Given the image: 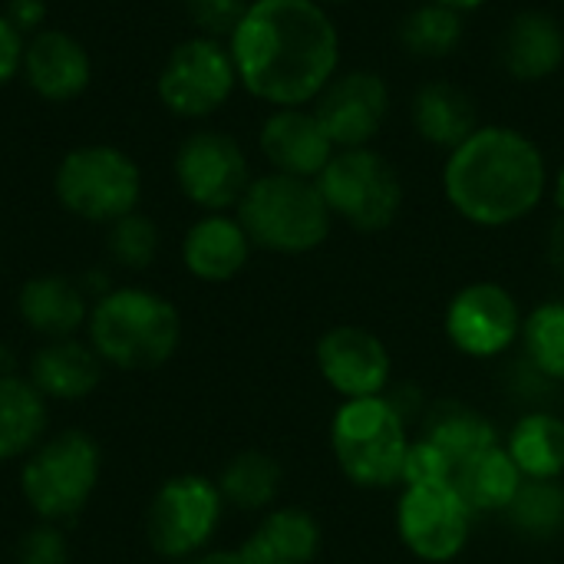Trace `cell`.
I'll return each instance as SVG.
<instances>
[{
  "label": "cell",
  "instance_id": "obj_42",
  "mask_svg": "<svg viewBox=\"0 0 564 564\" xmlns=\"http://www.w3.org/2000/svg\"><path fill=\"white\" fill-rule=\"evenodd\" d=\"M433 3H443V7H449V10H456V13H466V10L482 7L486 0H433Z\"/></svg>",
  "mask_w": 564,
  "mask_h": 564
},
{
  "label": "cell",
  "instance_id": "obj_17",
  "mask_svg": "<svg viewBox=\"0 0 564 564\" xmlns=\"http://www.w3.org/2000/svg\"><path fill=\"white\" fill-rule=\"evenodd\" d=\"M23 76L46 102H69L86 93L93 63L76 36L63 30H40L23 46Z\"/></svg>",
  "mask_w": 564,
  "mask_h": 564
},
{
  "label": "cell",
  "instance_id": "obj_28",
  "mask_svg": "<svg viewBox=\"0 0 564 564\" xmlns=\"http://www.w3.org/2000/svg\"><path fill=\"white\" fill-rule=\"evenodd\" d=\"M284 469L264 449H245L228 459L218 476V492L225 506L238 512H268L281 496Z\"/></svg>",
  "mask_w": 564,
  "mask_h": 564
},
{
  "label": "cell",
  "instance_id": "obj_9",
  "mask_svg": "<svg viewBox=\"0 0 564 564\" xmlns=\"http://www.w3.org/2000/svg\"><path fill=\"white\" fill-rule=\"evenodd\" d=\"M225 509L228 506L218 492V482H212L208 476H172L169 482H162L149 506L145 539L159 558L188 562L208 552V542L215 539Z\"/></svg>",
  "mask_w": 564,
  "mask_h": 564
},
{
  "label": "cell",
  "instance_id": "obj_30",
  "mask_svg": "<svg viewBox=\"0 0 564 564\" xmlns=\"http://www.w3.org/2000/svg\"><path fill=\"white\" fill-rule=\"evenodd\" d=\"M463 40V13L443 7V3H423L400 23V43L406 53L423 59H443L449 56Z\"/></svg>",
  "mask_w": 564,
  "mask_h": 564
},
{
  "label": "cell",
  "instance_id": "obj_32",
  "mask_svg": "<svg viewBox=\"0 0 564 564\" xmlns=\"http://www.w3.org/2000/svg\"><path fill=\"white\" fill-rule=\"evenodd\" d=\"M155 251H159V228L145 215L132 212V215L112 221V228H109V254H112L116 264L142 271V268L152 264Z\"/></svg>",
  "mask_w": 564,
  "mask_h": 564
},
{
  "label": "cell",
  "instance_id": "obj_39",
  "mask_svg": "<svg viewBox=\"0 0 564 564\" xmlns=\"http://www.w3.org/2000/svg\"><path fill=\"white\" fill-rule=\"evenodd\" d=\"M549 264L555 268V274L564 281V215L549 231Z\"/></svg>",
  "mask_w": 564,
  "mask_h": 564
},
{
  "label": "cell",
  "instance_id": "obj_22",
  "mask_svg": "<svg viewBox=\"0 0 564 564\" xmlns=\"http://www.w3.org/2000/svg\"><path fill=\"white\" fill-rule=\"evenodd\" d=\"M420 440H426L430 446H436L449 463H453V473L473 459L476 453L482 449H492L502 443V433L496 430V423L479 413L476 406L469 403H459V400H436L426 406L423 420H420Z\"/></svg>",
  "mask_w": 564,
  "mask_h": 564
},
{
  "label": "cell",
  "instance_id": "obj_5",
  "mask_svg": "<svg viewBox=\"0 0 564 564\" xmlns=\"http://www.w3.org/2000/svg\"><path fill=\"white\" fill-rule=\"evenodd\" d=\"M238 221L251 245L264 251L311 254L327 241L334 215L314 178L271 172L248 185L238 202Z\"/></svg>",
  "mask_w": 564,
  "mask_h": 564
},
{
  "label": "cell",
  "instance_id": "obj_3",
  "mask_svg": "<svg viewBox=\"0 0 564 564\" xmlns=\"http://www.w3.org/2000/svg\"><path fill=\"white\" fill-rule=\"evenodd\" d=\"M86 340L116 370H155L182 344L175 304L149 288H112L89 307Z\"/></svg>",
  "mask_w": 564,
  "mask_h": 564
},
{
  "label": "cell",
  "instance_id": "obj_4",
  "mask_svg": "<svg viewBox=\"0 0 564 564\" xmlns=\"http://www.w3.org/2000/svg\"><path fill=\"white\" fill-rule=\"evenodd\" d=\"M330 453L340 476L367 492L403 486L410 423L390 406L387 397L340 400L330 416Z\"/></svg>",
  "mask_w": 564,
  "mask_h": 564
},
{
  "label": "cell",
  "instance_id": "obj_29",
  "mask_svg": "<svg viewBox=\"0 0 564 564\" xmlns=\"http://www.w3.org/2000/svg\"><path fill=\"white\" fill-rule=\"evenodd\" d=\"M502 519L525 542H558L564 535V479H525Z\"/></svg>",
  "mask_w": 564,
  "mask_h": 564
},
{
  "label": "cell",
  "instance_id": "obj_35",
  "mask_svg": "<svg viewBox=\"0 0 564 564\" xmlns=\"http://www.w3.org/2000/svg\"><path fill=\"white\" fill-rule=\"evenodd\" d=\"M17 564H69V542L59 525L40 522L17 545Z\"/></svg>",
  "mask_w": 564,
  "mask_h": 564
},
{
  "label": "cell",
  "instance_id": "obj_14",
  "mask_svg": "<svg viewBox=\"0 0 564 564\" xmlns=\"http://www.w3.org/2000/svg\"><path fill=\"white\" fill-rule=\"evenodd\" d=\"M314 364L321 380L340 400L383 397L393 380L390 347L380 340V334L357 324H337L324 330L314 347Z\"/></svg>",
  "mask_w": 564,
  "mask_h": 564
},
{
  "label": "cell",
  "instance_id": "obj_43",
  "mask_svg": "<svg viewBox=\"0 0 564 564\" xmlns=\"http://www.w3.org/2000/svg\"><path fill=\"white\" fill-rule=\"evenodd\" d=\"M555 205L562 208V215H564V165H562V172H558V178H555Z\"/></svg>",
  "mask_w": 564,
  "mask_h": 564
},
{
  "label": "cell",
  "instance_id": "obj_36",
  "mask_svg": "<svg viewBox=\"0 0 564 564\" xmlns=\"http://www.w3.org/2000/svg\"><path fill=\"white\" fill-rule=\"evenodd\" d=\"M413 482H453V463L420 436H413L410 453H406V469H403V486H413Z\"/></svg>",
  "mask_w": 564,
  "mask_h": 564
},
{
  "label": "cell",
  "instance_id": "obj_27",
  "mask_svg": "<svg viewBox=\"0 0 564 564\" xmlns=\"http://www.w3.org/2000/svg\"><path fill=\"white\" fill-rule=\"evenodd\" d=\"M413 126L426 142L456 149L479 129V112L466 89L453 83H426L413 99Z\"/></svg>",
  "mask_w": 564,
  "mask_h": 564
},
{
  "label": "cell",
  "instance_id": "obj_19",
  "mask_svg": "<svg viewBox=\"0 0 564 564\" xmlns=\"http://www.w3.org/2000/svg\"><path fill=\"white\" fill-rule=\"evenodd\" d=\"M251 564H314L324 549L321 522L301 506L268 509L238 545Z\"/></svg>",
  "mask_w": 564,
  "mask_h": 564
},
{
  "label": "cell",
  "instance_id": "obj_8",
  "mask_svg": "<svg viewBox=\"0 0 564 564\" xmlns=\"http://www.w3.org/2000/svg\"><path fill=\"white\" fill-rule=\"evenodd\" d=\"M330 215L357 231H383L403 208L400 172L373 149H337L314 178Z\"/></svg>",
  "mask_w": 564,
  "mask_h": 564
},
{
  "label": "cell",
  "instance_id": "obj_10",
  "mask_svg": "<svg viewBox=\"0 0 564 564\" xmlns=\"http://www.w3.org/2000/svg\"><path fill=\"white\" fill-rule=\"evenodd\" d=\"M476 516L453 482H413L397 499V539L426 564L456 562L473 539Z\"/></svg>",
  "mask_w": 564,
  "mask_h": 564
},
{
  "label": "cell",
  "instance_id": "obj_7",
  "mask_svg": "<svg viewBox=\"0 0 564 564\" xmlns=\"http://www.w3.org/2000/svg\"><path fill=\"white\" fill-rule=\"evenodd\" d=\"M53 188L69 215L112 225L135 212L142 175L139 165L116 145H79L63 155Z\"/></svg>",
  "mask_w": 564,
  "mask_h": 564
},
{
  "label": "cell",
  "instance_id": "obj_37",
  "mask_svg": "<svg viewBox=\"0 0 564 564\" xmlns=\"http://www.w3.org/2000/svg\"><path fill=\"white\" fill-rule=\"evenodd\" d=\"M23 33L0 13V86H7L23 69Z\"/></svg>",
  "mask_w": 564,
  "mask_h": 564
},
{
  "label": "cell",
  "instance_id": "obj_24",
  "mask_svg": "<svg viewBox=\"0 0 564 564\" xmlns=\"http://www.w3.org/2000/svg\"><path fill=\"white\" fill-rule=\"evenodd\" d=\"M522 479H564V416L555 410H522L502 436Z\"/></svg>",
  "mask_w": 564,
  "mask_h": 564
},
{
  "label": "cell",
  "instance_id": "obj_26",
  "mask_svg": "<svg viewBox=\"0 0 564 564\" xmlns=\"http://www.w3.org/2000/svg\"><path fill=\"white\" fill-rule=\"evenodd\" d=\"M50 400L20 373L0 377V463L26 459L50 426Z\"/></svg>",
  "mask_w": 564,
  "mask_h": 564
},
{
  "label": "cell",
  "instance_id": "obj_23",
  "mask_svg": "<svg viewBox=\"0 0 564 564\" xmlns=\"http://www.w3.org/2000/svg\"><path fill=\"white\" fill-rule=\"evenodd\" d=\"M564 63V30L562 23L545 10H525L519 13L506 36H502V66L522 79L539 83L558 73Z\"/></svg>",
  "mask_w": 564,
  "mask_h": 564
},
{
  "label": "cell",
  "instance_id": "obj_12",
  "mask_svg": "<svg viewBox=\"0 0 564 564\" xmlns=\"http://www.w3.org/2000/svg\"><path fill=\"white\" fill-rule=\"evenodd\" d=\"M235 83L238 69L231 50L212 36H192L169 53L155 89L169 112L182 119H202L228 102Z\"/></svg>",
  "mask_w": 564,
  "mask_h": 564
},
{
  "label": "cell",
  "instance_id": "obj_1",
  "mask_svg": "<svg viewBox=\"0 0 564 564\" xmlns=\"http://www.w3.org/2000/svg\"><path fill=\"white\" fill-rule=\"evenodd\" d=\"M245 89L278 109L314 102L340 63V36L317 0H254L228 40Z\"/></svg>",
  "mask_w": 564,
  "mask_h": 564
},
{
  "label": "cell",
  "instance_id": "obj_25",
  "mask_svg": "<svg viewBox=\"0 0 564 564\" xmlns=\"http://www.w3.org/2000/svg\"><path fill=\"white\" fill-rule=\"evenodd\" d=\"M522 473L506 453V443L476 453L453 473V486L463 496V502L473 509V516H502L516 492L522 489Z\"/></svg>",
  "mask_w": 564,
  "mask_h": 564
},
{
  "label": "cell",
  "instance_id": "obj_2",
  "mask_svg": "<svg viewBox=\"0 0 564 564\" xmlns=\"http://www.w3.org/2000/svg\"><path fill=\"white\" fill-rule=\"evenodd\" d=\"M549 185L542 149L519 129L479 126L443 169L446 202L479 228H509L529 218Z\"/></svg>",
  "mask_w": 564,
  "mask_h": 564
},
{
  "label": "cell",
  "instance_id": "obj_20",
  "mask_svg": "<svg viewBox=\"0 0 564 564\" xmlns=\"http://www.w3.org/2000/svg\"><path fill=\"white\" fill-rule=\"evenodd\" d=\"M102 367L89 340H46L30 360L26 380L46 400H86L102 383Z\"/></svg>",
  "mask_w": 564,
  "mask_h": 564
},
{
  "label": "cell",
  "instance_id": "obj_41",
  "mask_svg": "<svg viewBox=\"0 0 564 564\" xmlns=\"http://www.w3.org/2000/svg\"><path fill=\"white\" fill-rule=\"evenodd\" d=\"M0 377H17V357L3 344H0Z\"/></svg>",
  "mask_w": 564,
  "mask_h": 564
},
{
  "label": "cell",
  "instance_id": "obj_13",
  "mask_svg": "<svg viewBox=\"0 0 564 564\" xmlns=\"http://www.w3.org/2000/svg\"><path fill=\"white\" fill-rule=\"evenodd\" d=\"M175 178L182 195L212 212H225V208H238L241 195L251 185V172H248V159L241 152V145L225 135V132H192L175 155Z\"/></svg>",
  "mask_w": 564,
  "mask_h": 564
},
{
  "label": "cell",
  "instance_id": "obj_18",
  "mask_svg": "<svg viewBox=\"0 0 564 564\" xmlns=\"http://www.w3.org/2000/svg\"><path fill=\"white\" fill-rule=\"evenodd\" d=\"M251 248L254 245L238 218L225 212H212L188 228L182 241V261L192 278L205 284H225L245 271Z\"/></svg>",
  "mask_w": 564,
  "mask_h": 564
},
{
  "label": "cell",
  "instance_id": "obj_15",
  "mask_svg": "<svg viewBox=\"0 0 564 564\" xmlns=\"http://www.w3.org/2000/svg\"><path fill=\"white\" fill-rule=\"evenodd\" d=\"M390 112V89L370 69H350L334 76L314 99V116L321 119L334 149H364L383 126Z\"/></svg>",
  "mask_w": 564,
  "mask_h": 564
},
{
  "label": "cell",
  "instance_id": "obj_33",
  "mask_svg": "<svg viewBox=\"0 0 564 564\" xmlns=\"http://www.w3.org/2000/svg\"><path fill=\"white\" fill-rule=\"evenodd\" d=\"M506 393L522 403V410H552L549 403L558 393V383L549 380L525 354H519L506 367Z\"/></svg>",
  "mask_w": 564,
  "mask_h": 564
},
{
  "label": "cell",
  "instance_id": "obj_11",
  "mask_svg": "<svg viewBox=\"0 0 564 564\" xmlns=\"http://www.w3.org/2000/svg\"><path fill=\"white\" fill-rule=\"evenodd\" d=\"M522 307L499 281H473L453 294L443 314L446 340L469 360L506 357L522 337Z\"/></svg>",
  "mask_w": 564,
  "mask_h": 564
},
{
  "label": "cell",
  "instance_id": "obj_38",
  "mask_svg": "<svg viewBox=\"0 0 564 564\" xmlns=\"http://www.w3.org/2000/svg\"><path fill=\"white\" fill-rule=\"evenodd\" d=\"M43 17H46V3L43 0H10V7H7V20L20 33L36 30L43 23Z\"/></svg>",
  "mask_w": 564,
  "mask_h": 564
},
{
  "label": "cell",
  "instance_id": "obj_21",
  "mask_svg": "<svg viewBox=\"0 0 564 564\" xmlns=\"http://www.w3.org/2000/svg\"><path fill=\"white\" fill-rule=\"evenodd\" d=\"M89 307L93 304H86L83 288L63 274L30 278L17 297V311H20L23 324L46 340L76 337V330L86 327V321H89Z\"/></svg>",
  "mask_w": 564,
  "mask_h": 564
},
{
  "label": "cell",
  "instance_id": "obj_31",
  "mask_svg": "<svg viewBox=\"0 0 564 564\" xmlns=\"http://www.w3.org/2000/svg\"><path fill=\"white\" fill-rule=\"evenodd\" d=\"M522 354L558 387H564V301H545L522 321Z\"/></svg>",
  "mask_w": 564,
  "mask_h": 564
},
{
  "label": "cell",
  "instance_id": "obj_44",
  "mask_svg": "<svg viewBox=\"0 0 564 564\" xmlns=\"http://www.w3.org/2000/svg\"><path fill=\"white\" fill-rule=\"evenodd\" d=\"M317 3H344V0H317Z\"/></svg>",
  "mask_w": 564,
  "mask_h": 564
},
{
  "label": "cell",
  "instance_id": "obj_40",
  "mask_svg": "<svg viewBox=\"0 0 564 564\" xmlns=\"http://www.w3.org/2000/svg\"><path fill=\"white\" fill-rule=\"evenodd\" d=\"M182 564H251L245 555H241V549H212V552H202V555H195V558H188V562Z\"/></svg>",
  "mask_w": 564,
  "mask_h": 564
},
{
  "label": "cell",
  "instance_id": "obj_16",
  "mask_svg": "<svg viewBox=\"0 0 564 564\" xmlns=\"http://www.w3.org/2000/svg\"><path fill=\"white\" fill-rule=\"evenodd\" d=\"M261 152L281 175L317 178L324 165L334 159V142L327 139L314 109H274L261 129Z\"/></svg>",
  "mask_w": 564,
  "mask_h": 564
},
{
  "label": "cell",
  "instance_id": "obj_6",
  "mask_svg": "<svg viewBox=\"0 0 564 564\" xmlns=\"http://www.w3.org/2000/svg\"><path fill=\"white\" fill-rule=\"evenodd\" d=\"M102 473V453L83 430L46 436L20 469V496L40 522L63 525L93 499Z\"/></svg>",
  "mask_w": 564,
  "mask_h": 564
},
{
  "label": "cell",
  "instance_id": "obj_34",
  "mask_svg": "<svg viewBox=\"0 0 564 564\" xmlns=\"http://www.w3.org/2000/svg\"><path fill=\"white\" fill-rule=\"evenodd\" d=\"M245 10H248L245 0H188L192 23L202 30V36H212V40H218V36L231 40Z\"/></svg>",
  "mask_w": 564,
  "mask_h": 564
}]
</instances>
